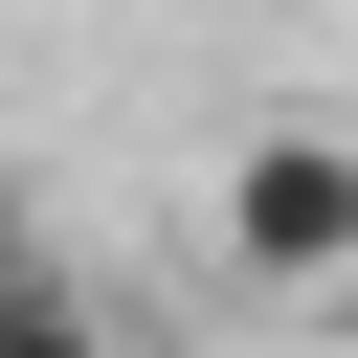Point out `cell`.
I'll return each instance as SVG.
<instances>
[{"label": "cell", "mask_w": 358, "mask_h": 358, "mask_svg": "<svg viewBox=\"0 0 358 358\" xmlns=\"http://www.w3.org/2000/svg\"><path fill=\"white\" fill-rule=\"evenodd\" d=\"M224 246H246V291H336L358 268V134L336 112H268L224 157Z\"/></svg>", "instance_id": "obj_1"}, {"label": "cell", "mask_w": 358, "mask_h": 358, "mask_svg": "<svg viewBox=\"0 0 358 358\" xmlns=\"http://www.w3.org/2000/svg\"><path fill=\"white\" fill-rule=\"evenodd\" d=\"M0 358H112V313H90L67 268H22V291H0Z\"/></svg>", "instance_id": "obj_2"}, {"label": "cell", "mask_w": 358, "mask_h": 358, "mask_svg": "<svg viewBox=\"0 0 358 358\" xmlns=\"http://www.w3.org/2000/svg\"><path fill=\"white\" fill-rule=\"evenodd\" d=\"M22 268H45V224H22V157H0V291H22Z\"/></svg>", "instance_id": "obj_3"}]
</instances>
